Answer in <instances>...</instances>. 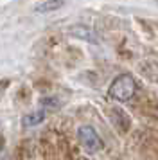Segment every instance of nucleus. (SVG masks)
Here are the masks:
<instances>
[{
	"mask_svg": "<svg viewBox=\"0 0 158 160\" xmlns=\"http://www.w3.org/2000/svg\"><path fill=\"white\" fill-rule=\"evenodd\" d=\"M136 90V83L129 74H122L110 85V95L117 101H129Z\"/></svg>",
	"mask_w": 158,
	"mask_h": 160,
	"instance_id": "obj_1",
	"label": "nucleus"
},
{
	"mask_svg": "<svg viewBox=\"0 0 158 160\" xmlns=\"http://www.w3.org/2000/svg\"><path fill=\"white\" fill-rule=\"evenodd\" d=\"M77 137H79V144L83 146V149L86 153H97L102 148V140H101V137L97 135V131L93 130L92 126L79 128Z\"/></svg>",
	"mask_w": 158,
	"mask_h": 160,
	"instance_id": "obj_2",
	"label": "nucleus"
},
{
	"mask_svg": "<svg viewBox=\"0 0 158 160\" xmlns=\"http://www.w3.org/2000/svg\"><path fill=\"white\" fill-rule=\"evenodd\" d=\"M65 0H47V2H43V4H40L38 8H36V11L38 13H50V11H57L59 8H63Z\"/></svg>",
	"mask_w": 158,
	"mask_h": 160,
	"instance_id": "obj_3",
	"label": "nucleus"
},
{
	"mask_svg": "<svg viewBox=\"0 0 158 160\" xmlns=\"http://www.w3.org/2000/svg\"><path fill=\"white\" fill-rule=\"evenodd\" d=\"M43 119H45V112L40 110V112H34V113H31V115L25 117V119H23V124H25V126H34V124L42 122Z\"/></svg>",
	"mask_w": 158,
	"mask_h": 160,
	"instance_id": "obj_4",
	"label": "nucleus"
}]
</instances>
